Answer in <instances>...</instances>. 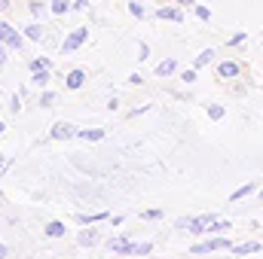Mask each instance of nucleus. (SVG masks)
Wrapping results in <instances>:
<instances>
[{
  "instance_id": "24",
  "label": "nucleus",
  "mask_w": 263,
  "mask_h": 259,
  "mask_svg": "<svg viewBox=\"0 0 263 259\" xmlns=\"http://www.w3.org/2000/svg\"><path fill=\"white\" fill-rule=\"evenodd\" d=\"M6 43H0V67H3V61H6V49H3Z\"/></svg>"
},
{
  "instance_id": "21",
  "label": "nucleus",
  "mask_w": 263,
  "mask_h": 259,
  "mask_svg": "<svg viewBox=\"0 0 263 259\" xmlns=\"http://www.w3.org/2000/svg\"><path fill=\"white\" fill-rule=\"evenodd\" d=\"M67 9V0H52V12H65Z\"/></svg>"
},
{
  "instance_id": "10",
  "label": "nucleus",
  "mask_w": 263,
  "mask_h": 259,
  "mask_svg": "<svg viewBox=\"0 0 263 259\" xmlns=\"http://www.w3.org/2000/svg\"><path fill=\"white\" fill-rule=\"evenodd\" d=\"M83 79H86V73H83V70L67 73V85H70V89H80V85H83Z\"/></svg>"
},
{
  "instance_id": "28",
  "label": "nucleus",
  "mask_w": 263,
  "mask_h": 259,
  "mask_svg": "<svg viewBox=\"0 0 263 259\" xmlns=\"http://www.w3.org/2000/svg\"><path fill=\"white\" fill-rule=\"evenodd\" d=\"M181 3H193V0H181Z\"/></svg>"
},
{
  "instance_id": "8",
  "label": "nucleus",
  "mask_w": 263,
  "mask_h": 259,
  "mask_svg": "<svg viewBox=\"0 0 263 259\" xmlns=\"http://www.w3.org/2000/svg\"><path fill=\"white\" fill-rule=\"evenodd\" d=\"M236 73H239V64H236V61H223V64L217 67V76H220V79H223V76H227V79H233Z\"/></svg>"
},
{
  "instance_id": "22",
  "label": "nucleus",
  "mask_w": 263,
  "mask_h": 259,
  "mask_svg": "<svg viewBox=\"0 0 263 259\" xmlns=\"http://www.w3.org/2000/svg\"><path fill=\"white\" fill-rule=\"evenodd\" d=\"M141 217H144V220H159V217H162V210H144Z\"/></svg>"
},
{
  "instance_id": "14",
  "label": "nucleus",
  "mask_w": 263,
  "mask_h": 259,
  "mask_svg": "<svg viewBox=\"0 0 263 259\" xmlns=\"http://www.w3.org/2000/svg\"><path fill=\"white\" fill-rule=\"evenodd\" d=\"M175 70H178L175 61H162V64L156 67V73H159V76H168V73H175Z\"/></svg>"
},
{
  "instance_id": "1",
  "label": "nucleus",
  "mask_w": 263,
  "mask_h": 259,
  "mask_svg": "<svg viewBox=\"0 0 263 259\" xmlns=\"http://www.w3.org/2000/svg\"><path fill=\"white\" fill-rule=\"evenodd\" d=\"M181 226L199 235V232H227V226H230V223H227V220H220V217H211V213H208V217H193V220H181Z\"/></svg>"
},
{
  "instance_id": "20",
  "label": "nucleus",
  "mask_w": 263,
  "mask_h": 259,
  "mask_svg": "<svg viewBox=\"0 0 263 259\" xmlns=\"http://www.w3.org/2000/svg\"><path fill=\"white\" fill-rule=\"evenodd\" d=\"M196 15L202 21H208V18H211V9H208V6H196Z\"/></svg>"
},
{
  "instance_id": "9",
  "label": "nucleus",
  "mask_w": 263,
  "mask_h": 259,
  "mask_svg": "<svg viewBox=\"0 0 263 259\" xmlns=\"http://www.w3.org/2000/svg\"><path fill=\"white\" fill-rule=\"evenodd\" d=\"M159 18H168V21H181L184 15H181V9H175V6H162V9H159Z\"/></svg>"
},
{
  "instance_id": "4",
  "label": "nucleus",
  "mask_w": 263,
  "mask_h": 259,
  "mask_svg": "<svg viewBox=\"0 0 263 259\" xmlns=\"http://www.w3.org/2000/svg\"><path fill=\"white\" fill-rule=\"evenodd\" d=\"M0 43H6V46H12V49H18L22 46V37L6 25V21H0Z\"/></svg>"
},
{
  "instance_id": "27",
  "label": "nucleus",
  "mask_w": 263,
  "mask_h": 259,
  "mask_svg": "<svg viewBox=\"0 0 263 259\" xmlns=\"http://www.w3.org/2000/svg\"><path fill=\"white\" fill-rule=\"evenodd\" d=\"M0 171H3V156H0Z\"/></svg>"
},
{
  "instance_id": "15",
  "label": "nucleus",
  "mask_w": 263,
  "mask_h": 259,
  "mask_svg": "<svg viewBox=\"0 0 263 259\" xmlns=\"http://www.w3.org/2000/svg\"><path fill=\"white\" fill-rule=\"evenodd\" d=\"M80 137H86V140H101V137H104V131H101V128H89V131H80Z\"/></svg>"
},
{
  "instance_id": "2",
  "label": "nucleus",
  "mask_w": 263,
  "mask_h": 259,
  "mask_svg": "<svg viewBox=\"0 0 263 259\" xmlns=\"http://www.w3.org/2000/svg\"><path fill=\"white\" fill-rule=\"evenodd\" d=\"M230 247H233V244L220 235V238H211V241H199L190 250H193V253H214V250H230Z\"/></svg>"
},
{
  "instance_id": "17",
  "label": "nucleus",
  "mask_w": 263,
  "mask_h": 259,
  "mask_svg": "<svg viewBox=\"0 0 263 259\" xmlns=\"http://www.w3.org/2000/svg\"><path fill=\"white\" fill-rule=\"evenodd\" d=\"M211 58H214V52H211V49H205V52H202V55L196 58V70H199V67H205L208 61H211Z\"/></svg>"
},
{
  "instance_id": "7",
  "label": "nucleus",
  "mask_w": 263,
  "mask_h": 259,
  "mask_svg": "<svg viewBox=\"0 0 263 259\" xmlns=\"http://www.w3.org/2000/svg\"><path fill=\"white\" fill-rule=\"evenodd\" d=\"M83 40H86V31L80 28V31H73V34L67 37V40H65V46H62V49H65V52H73V49H80V46H83Z\"/></svg>"
},
{
  "instance_id": "13",
  "label": "nucleus",
  "mask_w": 263,
  "mask_h": 259,
  "mask_svg": "<svg viewBox=\"0 0 263 259\" xmlns=\"http://www.w3.org/2000/svg\"><path fill=\"white\" fill-rule=\"evenodd\" d=\"M46 235H49V238H62V235H65V226H62V223H49V226H46Z\"/></svg>"
},
{
  "instance_id": "19",
  "label": "nucleus",
  "mask_w": 263,
  "mask_h": 259,
  "mask_svg": "<svg viewBox=\"0 0 263 259\" xmlns=\"http://www.w3.org/2000/svg\"><path fill=\"white\" fill-rule=\"evenodd\" d=\"M208 116H211V119H220V116H223V107L211 104V107H208Z\"/></svg>"
},
{
  "instance_id": "23",
  "label": "nucleus",
  "mask_w": 263,
  "mask_h": 259,
  "mask_svg": "<svg viewBox=\"0 0 263 259\" xmlns=\"http://www.w3.org/2000/svg\"><path fill=\"white\" fill-rule=\"evenodd\" d=\"M196 79V70H184V82H193Z\"/></svg>"
},
{
  "instance_id": "12",
  "label": "nucleus",
  "mask_w": 263,
  "mask_h": 259,
  "mask_svg": "<svg viewBox=\"0 0 263 259\" xmlns=\"http://www.w3.org/2000/svg\"><path fill=\"white\" fill-rule=\"evenodd\" d=\"M233 250H236L239 256H245V253H257L260 244H257V241H248V244H239V247H233Z\"/></svg>"
},
{
  "instance_id": "25",
  "label": "nucleus",
  "mask_w": 263,
  "mask_h": 259,
  "mask_svg": "<svg viewBox=\"0 0 263 259\" xmlns=\"http://www.w3.org/2000/svg\"><path fill=\"white\" fill-rule=\"evenodd\" d=\"M9 6V0H0V9H6Z\"/></svg>"
},
{
  "instance_id": "5",
  "label": "nucleus",
  "mask_w": 263,
  "mask_h": 259,
  "mask_svg": "<svg viewBox=\"0 0 263 259\" xmlns=\"http://www.w3.org/2000/svg\"><path fill=\"white\" fill-rule=\"evenodd\" d=\"M31 70H34V79H37V82H46V73H49V58H34V61H31Z\"/></svg>"
},
{
  "instance_id": "3",
  "label": "nucleus",
  "mask_w": 263,
  "mask_h": 259,
  "mask_svg": "<svg viewBox=\"0 0 263 259\" xmlns=\"http://www.w3.org/2000/svg\"><path fill=\"white\" fill-rule=\"evenodd\" d=\"M110 247H114L117 253H138V256H141V253H150V250H153V244H132V241H114Z\"/></svg>"
},
{
  "instance_id": "16",
  "label": "nucleus",
  "mask_w": 263,
  "mask_h": 259,
  "mask_svg": "<svg viewBox=\"0 0 263 259\" xmlns=\"http://www.w3.org/2000/svg\"><path fill=\"white\" fill-rule=\"evenodd\" d=\"M25 34H28L31 40H40V37H43V28H40V25H31V28H25Z\"/></svg>"
},
{
  "instance_id": "11",
  "label": "nucleus",
  "mask_w": 263,
  "mask_h": 259,
  "mask_svg": "<svg viewBox=\"0 0 263 259\" xmlns=\"http://www.w3.org/2000/svg\"><path fill=\"white\" fill-rule=\"evenodd\" d=\"M77 241H80V244H83V247H92V244H95V241H98V232H95V229H89V232H83V235H80V238H77Z\"/></svg>"
},
{
  "instance_id": "18",
  "label": "nucleus",
  "mask_w": 263,
  "mask_h": 259,
  "mask_svg": "<svg viewBox=\"0 0 263 259\" xmlns=\"http://www.w3.org/2000/svg\"><path fill=\"white\" fill-rule=\"evenodd\" d=\"M248 192H254V183H248V186H242V189H236V192H233V201H239V198H245Z\"/></svg>"
},
{
  "instance_id": "6",
  "label": "nucleus",
  "mask_w": 263,
  "mask_h": 259,
  "mask_svg": "<svg viewBox=\"0 0 263 259\" xmlns=\"http://www.w3.org/2000/svg\"><path fill=\"white\" fill-rule=\"evenodd\" d=\"M80 131L73 128V125H67V122H59V125H52V137L55 140H67V137H77Z\"/></svg>"
},
{
  "instance_id": "26",
  "label": "nucleus",
  "mask_w": 263,
  "mask_h": 259,
  "mask_svg": "<svg viewBox=\"0 0 263 259\" xmlns=\"http://www.w3.org/2000/svg\"><path fill=\"white\" fill-rule=\"evenodd\" d=\"M6 256V247H3V244H0V259Z\"/></svg>"
}]
</instances>
